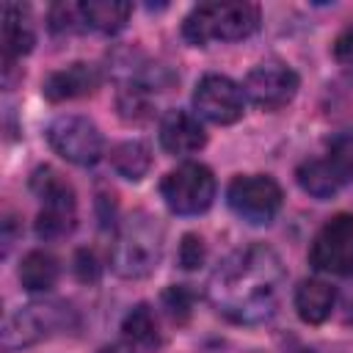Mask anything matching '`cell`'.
Wrapping results in <instances>:
<instances>
[{
	"label": "cell",
	"mask_w": 353,
	"mask_h": 353,
	"mask_svg": "<svg viewBox=\"0 0 353 353\" xmlns=\"http://www.w3.org/2000/svg\"><path fill=\"white\" fill-rule=\"evenodd\" d=\"M287 270L265 243L232 251L210 276L207 298L218 314L240 325H259L279 309Z\"/></svg>",
	"instance_id": "1"
},
{
	"label": "cell",
	"mask_w": 353,
	"mask_h": 353,
	"mask_svg": "<svg viewBox=\"0 0 353 353\" xmlns=\"http://www.w3.org/2000/svg\"><path fill=\"white\" fill-rule=\"evenodd\" d=\"M259 28V6L254 3H201L182 22V36L193 47L212 41H243Z\"/></svg>",
	"instance_id": "2"
},
{
	"label": "cell",
	"mask_w": 353,
	"mask_h": 353,
	"mask_svg": "<svg viewBox=\"0 0 353 353\" xmlns=\"http://www.w3.org/2000/svg\"><path fill=\"white\" fill-rule=\"evenodd\" d=\"M163 256V226L146 212L130 215L110 248V268L121 279H146Z\"/></svg>",
	"instance_id": "3"
},
{
	"label": "cell",
	"mask_w": 353,
	"mask_h": 353,
	"mask_svg": "<svg viewBox=\"0 0 353 353\" xmlns=\"http://www.w3.org/2000/svg\"><path fill=\"white\" fill-rule=\"evenodd\" d=\"M30 190L41 201L36 215V234L39 240H61L72 234L77 223V196L74 188L50 165H41L30 176Z\"/></svg>",
	"instance_id": "4"
},
{
	"label": "cell",
	"mask_w": 353,
	"mask_h": 353,
	"mask_svg": "<svg viewBox=\"0 0 353 353\" xmlns=\"http://www.w3.org/2000/svg\"><path fill=\"white\" fill-rule=\"evenodd\" d=\"M215 174L204 163H182L160 182V196L174 215H201L215 201Z\"/></svg>",
	"instance_id": "5"
},
{
	"label": "cell",
	"mask_w": 353,
	"mask_h": 353,
	"mask_svg": "<svg viewBox=\"0 0 353 353\" xmlns=\"http://www.w3.org/2000/svg\"><path fill=\"white\" fill-rule=\"evenodd\" d=\"M226 204L240 221L265 226L279 215L284 190L270 174H240L226 188Z\"/></svg>",
	"instance_id": "6"
},
{
	"label": "cell",
	"mask_w": 353,
	"mask_h": 353,
	"mask_svg": "<svg viewBox=\"0 0 353 353\" xmlns=\"http://www.w3.org/2000/svg\"><path fill=\"white\" fill-rule=\"evenodd\" d=\"M47 143L52 146L58 157H63L72 165H83V168L99 163L105 152V138L99 127L91 119L77 116V113L58 116L47 127Z\"/></svg>",
	"instance_id": "7"
},
{
	"label": "cell",
	"mask_w": 353,
	"mask_h": 353,
	"mask_svg": "<svg viewBox=\"0 0 353 353\" xmlns=\"http://www.w3.org/2000/svg\"><path fill=\"white\" fill-rule=\"evenodd\" d=\"M309 265L328 276H353V215L328 218L309 245Z\"/></svg>",
	"instance_id": "8"
},
{
	"label": "cell",
	"mask_w": 353,
	"mask_h": 353,
	"mask_svg": "<svg viewBox=\"0 0 353 353\" xmlns=\"http://www.w3.org/2000/svg\"><path fill=\"white\" fill-rule=\"evenodd\" d=\"M69 323V306L66 303H30L19 312L8 314L3 323V350H19L28 345H36L47 339L52 331L63 328Z\"/></svg>",
	"instance_id": "9"
},
{
	"label": "cell",
	"mask_w": 353,
	"mask_h": 353,
	"mask_svg": "<svg viewBox=\"0 0 353 353\" xmlns=\"http://www.w3.org/2000/svg\"><path fill=\"white\" fill-rule=\"evenodd\" d=\"M301 88V77L292 66L281 61H262L256 63L243 83V94L251 105L262 110H279L295 99Z\"/></svg>",
	"instance_id": "10"
},
{
	"label": "cell",
	"mask_w": 353,
	"mask_h": 353,
	"mask_svg": "<svg viewBox=\"0 0 353 353\" xmlns=\"http://www.w3.org/2000/svg\"><path fill=\"white\" fill-rule=\"evenodd\" d=\"M243 108H245V94L226 74L210 72L193 88V110H196V116L207 119V121H212L218 127L240 121Z\"/></svg>",
	"instance_id": "11"
},
{
	"label": "cell",
	"mask_w": 353,
	"mask_h": 353,
	"mask_svg": "<svg viewBox=\"0 0 353 353\" xmlns=\"http://www.w3.org/2000/svg\"><path fill=\"white\" fill-rule=\"evenodd\" d=\"M3 25H0V44H3V72L6 80L14 69V63L28 55L36 44L33 22H30V8L19 3H3Z\"/></svg>",
	"instance_id": "12"
},
{
	"label": "cell",
	"mask_w": 353,
	"mask_h": 353,
	"mask_svg": "<svg viewBox=\"0 0 353 353\" xmlns=\"http://www.w3.org/2000/svg\"><path fill=\"white\" fill-rule=\"evenodd\" d=\"M207 143V132L199 121V116L188 113V110H168L160 119V146L168 154L176 157H188L201 152Z\"/></svg>",
	"instance_id": "13"
},
{
	"label": "cell",
	"mask_w": 353,
	"mask_h": 353,
	"mask_svg": "<svg viewBox=\"0 0 353 353\" xmlns=\"http://www.w3.org/2000/svg\"><path fill=\"white\" fill-rule=\"evenodd\" d=\"M99 83H102L99 66L85 63V61H74V63L52 72L44 80L41 91L50 102H66V99H80V97L94 94L99 88Z\"/></svg>",
	"instance_id": "14"
},
{
	"label": "cell",
	"mask_w": 353,
	"mask_h": 353,
	"mask_svg": "<svg viewBox=\"0 0 353 353\" xmlns=\"http://www.w3.org/2000/svg\"><path fill=\"white\" fill-rule=\"evenodd\" d=\"M295 312L303 323L309 325H320L331 317L334 303H336V292L328 281L323 279H303L295 287Z\"/></svg>",
	"instance_id": "15"
},
{
	"label": "cell",
	"mask_w": 353,
	"mask_h": 353,
	"mask_svg": "<svg viewBox=\"0 0 353 353\" xmlns=\"http://www.w3.org/2000/svg\"><path fill=\"white\" fill-rule=\"evenodd\" d=\"M17 276H19L22 290H28V292H50L58 284L61 265L50 251L36 248V251H28L22 256Z\"/></svg>",
	"instance_id": "16"
},
{
	"label": "cell",
	"mask_w": 353,
	"mask_h": 353,
	"mask_svg": "<svg viewBox=\"0 0 353 353\" xmlns=\"http://www.w3.org/2000/svg\"><path fill=\"white\" fill-rule=\"evenodd\" d=\"M80 14L85 22V30H97V33L110 36L127 25L132 6L124 0H85V3H80Z\"/></svg>",
	"instance_id": "17"
},
{
	"label": "cell",
	"mask_w": 353,
	"mask_h": 353,
	"mask_svg": "<svg viewBox=\"0 0 353 353\" xmlns=\"http://www.w3.org/2000/svg\"><path fill=\"white\" fill-rule=\"evenodd\" d=\"M110 165L119 176L138 182L152 168V152L143 141H121L110 149Z\"/></svg>",
	"instance_id": "18"
},
{
	"label": "cell",
	"mask_w": 353,
	"mask_h": 353,
	"mask_svg": "<svg viewBox=\"0 0 353 353\" xmlns=\"http://www.w3.org/2000/svg\"><path fill=\"white\" fill-rule=\"evenodd\" d=\"M328 168V174L336 179V185H347L353 179V124L339 130L331 141H328V149L325 154L320 157Z\"/></svg>",
	"instance_id": "19"
},
{
	"label": "cell",
	"mask_w": 353,
	"mask_h": 353,
	"mask_svg": "<svg viewBox=\"0 0 353 353\" xmlns=\"http://www.w3.org/2000/svg\"><path fill=\"white\" fill-rule=\"evenodd\" d=\"M121 331H124V336H127L132 345H141V347H157V345L163 342L157 317H154V312H152L149 303L132 306V309L124 314V320H121Z\"/></svg>",
	"instance_id": "20"
},
{
	"label": "cell",
	"mask_w": 353,
	"mask_h": 353,
	"mask_svg": "<svg viewBox=\"0 0 353 353\" xmlns=\"http://www.w3.org/2000/svg\"><path fill=\"white\" fill-rule=\"evenodd\" d=\"M295 176H298L301 190L309 193V196H314V199H331L339 190L336 179L328 174V168H325V163L320 157L301 163L298 171H295Z\"/></svg>",
	"instance_id": "21"
},
{
	"label": "cell",
	"mask_w": 353,
	"mask_h": 353,
	"mask_svg": "<svg viewBox=\"0 0 353 353\" xmlns=\"http://www.w3.org/2000/svg\"><path fill=\"white\" fill-rule=\"evenodd\" d=\"M152 91L154 88H149V85H143L138 80H130L119 91V99H116L119 116L124 121H143V119H149L152 116V97H149Z\"/></svg>",
	"instance_id": "22"
},
{
	"label": "cell",
	"mask_w": 353,
	"mask_h": 353,
	"mask_svg": "<svg viewBox=\"0 0 353 353\" xmlns=\"http://www.w3.org/2000/svg\"><path fill=\"white\" fill-rule=\"evenodd\" d=\"M50 28H52V33L85 30V22H83V14H80V3H55L50 8Z\"/></svg>",
	"instance_id": "23"
},
{
	"label": "cell",
	"mask_w": 353,
	"mask_h": 353,
	"mask_svg": "<svg viewBox=\"0 0 353 353\" xmlns=\"http://www.w3.org/2000/svg\"><path fill=\"white\" fill-rule=\"evenodd\" d=\"M163 309L174 323H185L193 312V292L185 284H174L163 292Z\"/></svg>",
	"instance_id": "24"
},
{
	"label": "cell",
	"mask_w": 353,
	"mask_h": 353,
	"mask_svg": "<svg viewBox=\"0 0 353 353\" xmlns=\"http://www.w3.org/2000/svg\"><path fill=\"white\" fill-rule=\"evenodd\" d=\"M204 256H207L204 240H201L196 232L182 234V243H179V265H182L185 270H196V268L204 265Z\"/></svg>",
	"instance_id": "25"
},
{
	"label": "cell",
	"mask_w": 353,
	"mask_h": 353,
	"mask_svg": "<svg viewBox=\"0 0 353 353\" xmlns=\"http://www.w3.org/2000/svg\"><path fill=\"white\" fill-rule=\"evenodd\" d=\"M74 273H77L80 281H97L99 279L97 256L91 251H77V256H74Z\"/></svg>",
	"instance_id": "26"
},
{
	"label": "cell",
	"mask_w": 353,
	"mask_h": 353,
	"mask_svg": "<svg viewBox=\"0 0 353 353\" xmlns=\"http://www.w3.org/2000/svg\"><path fill=\"white\" fill-rule=\"evenodd\" d=\"M334 55H336L339 61H353V25H347V28L336 36V41H334Z\"/></svg>",
	"instance_id": "27"
},
{
	"label": "cell",
	"mask_w": 353,
	"mask_h": 353,
	"mask_svg": "<svg viewBox=\"0 0 353 353\" xmlns=\"http://www.w3.org/2000/svg\"><path fill=\"white\" fill-rule=\"evenodd\" d=\"M99 353H135L130 345H124V342H116V345H105Z\"/></svg>",
	"instance_id": "28"
},
{
	"label": "cell",
	"mask_w": 353,
	"mask_h": 353,
	"mask_svg": "<svg viewBox=\"0 0 353 353\" xmlns=\"http://www.w3.org/2000/svg\"><path fill=\"white\" fill-rule=\"evenodd\" d=\"M345 323H347V325H353V298H350V303H347V314H345Z\"/></svg>",
	"instance_id": "29"
},
{
	"label": "cell",
	"mask_w": 353,
	"mask_h": 353,
	"mask_svg": "<svg viewBox=\"0 0 353 353\" xmlns=\"http://www.w3.org/2000/svg\"><path fill=\"white\" fill-rule=\"evenodd\" d=\"M298 353H317V350H312V347H303V350H298Z\"/></svg>",
	"instance_id": "30"
}]
</instances>
